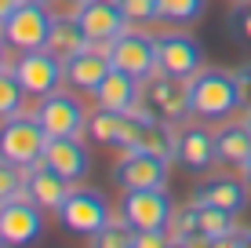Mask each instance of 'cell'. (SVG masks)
Returning a JSON list of instances; mask_svg holds the SVG:
<instances>
[{"label": "cell", "instance_id": "6da1fadb", "mask_svg": "<svg viewBox=\"0 0 251 248\" xmlns=\"http://www.w3.org/2000/svg\"><path fill=\"white\" fill-rule=\"evenodd\" d=\"M189 102L197 117H207V121L229 117L233 110H240L237 77L226 70H201L197 77H189Z\"/></svg>", "mask_w": 251, "mask_h": 248}, {"label": "cell", "instance_id": "7a4b0ae2", "mask_svg": "<svg viewBox=\"0 0 251 248\" xmlns=\"http://www.w3.org/2000/svg\"><path fill=\"white\" fill-rule=\"evenodd\" d=\"M44 150H48V132L40 124V117H7L0 124V157L11 161L19 168H37L44 161Z\"/></svg>", "mask_w": 251, "mask_h": 248}, {"label": "cell", "instance_id": "3957f363", "mask_svg": "<svg viewBox=\"0 0 251 248\" xmlns=\"http://www.w3.org/2000/svg\"><path fill=\"white\" fill-rule=\"evenodd\" d=\"M51 26H55V15H51L40 0H22V4L0 22V37H4L7 48L37 51V48L48 44Z\"/></svg>", "mask_w": 251, "mask_h": 248}, {"label": "cell", "instance_id": "277c9868", "mask_svg": "<svg viewBox=\"0 0 251 248\" xmlns=\"http://www.w3.org/2000/svg\"><path fill=\"white\" fill-rule=\"evenodd\" d=\"M58 223H62L66 234L95 237L106 223H113V216H109V204L99 190H73L66 204L58 208Z\"/></svg>", "mask_w": 251, "mask_h": 248}, {"label": "cell", "instance_id": "5b68a950", "mask_svg": "<svg viewBox=\"0 0 251 248\" xmlns=\"http://www.w3.org/2000/svg\"><path fill=\"white\" fill-rule=\"evenodd\" d=\"M40 234H44V208L33 204L25 193L0 204V241L4 245L25 248L40 241Z\"/></svg>", "mask_w": 251, "mask_h": 248}, {"label": "cell", "instance_id": "8992f818", "mask_svg": "<svg viewBox=\"0 0 251 248\" xmlns=\"http://www.w3.org/2000/svg\"><path fill=\"white\" fill-rule=\"evenodd\" d=\"M171 216H175V201L164 193V186L124 190V219L135 230H168Z\"/></svg>", "mask_w": 251, "mask_h": 248}, {"label": "cell", "instance_id": "52a82bcc", "mask_svg": "<svg viewBox=\"0 0 251 248\" xmlns=\"http://www.w3.org/2000/svg\"><path fill=\"white\" fill-rule=\"evenodd\" d=\"M15 73H19L25 95L44 99L51 91H58V84L66 77V62L55 58L48 48H37V51H22V58L15 62Z\"/></svg>", "mask_w": 251, "mask_h": 248}, {"label": "cell", "instance_id": "ba28073f", "mask_svg": "<svg viewBox=\"0 0 251 248\" xmlns=\"http://www.w3.org/2000/svg\"><path fill=\"white\" fill-rule=\"evenodd\" d=\"M109 62L117 66V70L138 77V81H146V77L157 73V40L146 37V33H131L124 29L117 40H109Z\"/></svg>", "mask_w": 251, "mask_h": 248}, {"label": "cell", "instance_id": "9c48e42d", "mask_svg": "<svg viewBox=\"0 0 251 248\" xmlns=\"http://www.w3.org/2000/svg\"><path fill=\"white\" fill-rule=\"evenodd\" d=\"M142 110L150 117H160V121H178V117H186L189 110H193V102H189V81L182 77H153L150 88L142 91Z\"/></svg>", "mask_w": 251, "mask_h": 248}, {"label": "cell", "instance_id": "30bf717a", "mask_svg": "<svg viewBox=\"0 0 251 248\" xmlns=\"http://www.w3.org/2000/svg\"><path fill=\"white\" fill-rule=\"evenodd\" d=\"M157 70L189 81L204 70V51L189 33H164L157 37Z\"/></svg>", "mask_w": 251, "mask_h": 248}, {"label": "cell", "instance_id": "8fae6325", "mask_svg": "<svg viewBox=\"0 0 251 248\" xmlns=\"http://www.w3.org/2000/svg\"><path fill=\"white\" fill-rule=\"evenodd\" d=\"M113 179L124 190H150V186L168 183V157L150 150H124V157L117 161Z\"/></svg>", "mask_w": 251, "mask_h": 248}, {"label": "cell", "instance_id": "7c38bea8", "mask_svg": "<svg viewBox=\"0 0 251 248\" xmlns=\"http://www.w3.org/2000/svg\"><path fill=\"white\" fill-rule=\"evenodd\" d=\"M76 22L91 37V44H109L127 29V15L120 0H80L76 4Z\"/></svg>", "mask_w": 251, "mask_h": 248}, {"label": "cell", "instance_id": "4fadbf2b", "mask_svg": "<svg viewBox=\"0 0 251 248\" xmlns=\"http://www.w3.org/2000/svg\"><path fill=\"white\" fill-rule=\"evenodd\" d=\"M37 117H40V124H44L48 139H55V135H80V132H88V113H84V106L73 95H62V91L44 95Z\"/></svg>", "mask_w": 251, "mask_h": 248}, {"label": "cell", "instance_id": "5bb4252c", "mask_svg": "<svg viewBox=\"0 0 251 248\" xmlns=\"http://www.w3.org/2000/svg\"><path fill=\"white\" fill-rule=\"evenodd\" d=\"M175 161L186 168V172H197V175L211 172V165L219 161L215 135L207 132V128H201V124L182 128V132H178V139H175Z\"/></svg>", "mask_w": 251, "mask_h": 248}, {"label": "cell", "instance_id": "9a60e30c", "mask_svg": "<svg viewBox=\"0 0 251 248\" xmlns=\"http://www.w3.org/2000/svg\"><path fill=\"white\" fill-rule=\"evenodd\" d=\"M44 165H51L58 175H66L69 183H80V179L88 175V168H91V153L80 142V135H55V139H48Z\"/></svg>", "mask_w": 251, "mask_h": 248}, {"label": "cell", "instance_id": "2e32d148", "mask_svg": "<svg viewBox=\"0 0 251 248\" xmlns=\"http://www.w3.org/2000/svg\"><path fill=\"white\" fill-rule=\"evenodd\" d=\"M69 193H73V183L66 175H58L51 165H44V161L37 168H29V175H25V197L33 204H40L44 212H58Z\"/></svg>", "mask_w": 251, "mask_h": 248}, {"label": "cell", "instance_id": "e0dca14e", "mask_svg": "<svg viewBox=\"0 0 251 248\" xmlns=\"http://www.w3.org/2000/svg\"><path fill=\"white\" fill-rule=\"evenodd\" d=\"M95 99H99L102 110H113V113H127V110H135L138 102H142V88H138V77L124 73V70H109L102 77V84L91 91Z\"/></svg>", "mask_w": 251, "mask_h": 248}, {"label": "cell", "instance_id": "ac0fdd59", "mask_svg": "<svg viewBox=\"0 0 251 248\" xmlns=\"http://www.w3.org/2000/svg\"><path fill=\"white\" fill-rule=\"evenodd\" d=\"M113 70V62H109V51H80L76 58H69L66 62V81L69 88H80V91H95L102 84V77Z\"/></svg>", "mask_w": 251, "mask_h": 248}, {"label": "cell", "instance_id": "d6986e66", "mask_svg": "<svg viewBox=\"0 0 251 248\" xmlns=\"http://www.w3.org/2000/svg\"><path fill=\"white\" fill-rule=\"evenodd\" d=\"M193 201L219 204V208H226V212H240L248 204V186L240 183V179H233V175H215V179H207V183L197 186Z\"/></svg>", "mask_w": 251, "mask_h": 248}, {"label": "cell", "instance_id": "ffe728a7", "mask_svg": "<svg viewBox=\"0 0 251 248\" xmlns=\"http://www.w3.org/2000/svg\"><path fill=\"white\" fill-rule=\"evenodd\" d=\"M55 58H62V62H69V58H76L80 51H88L91 48V37L84 33V26L76 22V15L73 19H55V26H51V33H48V44H44Z\"/></svg>", "mask_w": 251, "mask_h": 248}, {"label": "cell", "instance_id": "44dd1931", "mask_svg": "<svg viewBox=\"0 0 251 248\" xmlns=\"http://www.w3.org/2000/svg\"><path fill=\"white\" fill-rule=\"evenodd\" d=\"M215 150H219V161H222V165L244 168L248 161H251V124H248V121L222 124L219 132H215Z\"/></svg>", "mask_w": 251, "mask_h": 248}, {"label": "cell", "instance_id": "7402d4cb", "mask_svg": "<svg viewBox=\"0 0 251 248\" xmlns=\"http://www.w3.org/2000/svg\"><path fill=\"white\" fill-rule=\"evenodd\" d=\"M233 216H237V212H226V208H219V204H201L197 201V234H201L207 245L229 241Z\"/></svg>", "mask_w": 251, "mask_h": 248}, {"label": "cell", "instance_id": "603a6c76", "mask_svg": "<svg viewBox=\"0 0 251 248\" xmlns=\"http://www.w3.org/2000/svg\"><path fill=\"white\" fill-rule=\"evenodd\" d=\"M175 139L178 135L171 132V121H160V117H150L146 124V135H142V146L138 150H150V153H160V157H175Z\"/></svg>", "mask_w": 251, "mask_h": 248}, {"label": "cell", "instance_id": "cb8c5ba5", "mask_svg": "<svg viewBox=\"0 0 251 248\" xmlns=\"http://www.w3.org/2000/svg\"><path fill=\"white\" fill-rule=\"evenodd\" d=\"M120 124H124V113H113V110H102L88 117V135L91 142H102V146H117L120 139Z\"/></svg>", "mask_w": 251, "mask_h": 248}, {"label": "cell", "instance_id": "d4e9b609", "mask_svg": "<svg viewBox=\"0 0 251 248\" xmlns=\"http://www.w3.org/2000/svg\"><path fill=\"white\" fill-rule=\"evenodd\" d=\"M157 7H160V19H164V22H171V26H189V22H197V19L204 15L207 0H157Z\"/></svg>", "mask_w": 251, "mask_h": 248}, {"label": "cell", "instance_id": "484cf974", "mask_svg": "<svg viewBox=\"0 0 251 248\" xmlns=\"http://www.w3.org/2000/svg\"><path fill=\"white\" fill-rule=\"evenodd\" d=\"M22 99H25V88H22L19 73L0 70V121H7V117L19 113V110H22Z\"/></svg>", "mask_w": 251, "mask_h": 248}, {"label": "cell", "instance_id": "4316f807", "mask_svg": "<svg viewBox=\"0 0 251 248\" xmlns=\"http://www.w3.org/2000/svg\"><path fill=\"white\" fill-rule=\"evenodd\" d=\"M91 241L99 248H135V226L127 223V219L124 223H106Z\"/></svg>", "mask_w": 251, "mask_h": 248}, {"label": "cell", "instance_id": "83f0119b", "mask_svg": "<svg viewBox=\"0 0 251 248\" xmlns=\"http://www.w3.org/2000/svg\"><path fill=\"white\" fill-rule=\"evenodd\" d=\"M22 193H25V175H22V168L0 157V204L11 201V197H22Z\"/></svg>", "mask_w": 251, "mask_h": 248}, {"label": "cell", "instance_id": "f1b7e54d", "mask_svg": "<svg viewBox=\"0 0 251 248\" xmlns=\"http://www.w3.org/2000/svg\"><path fill=\"white\" fill-rule=\"evenodd\" d=\"M120 7H124V15H127L131 26H150V22L160 19L157 0H120Z\"/></svg>", "mask_w": 251, "mask_h": 248}, {"label": "cell", "instance_id": "f546056e", "mask_svg": "<svg viewBox=\"0 0 251 248\" xmlns=\"http://www.w3.org/2000/svg\"><path fill=\"white\" fill-rule=\"evenodd\" d=\"M229 29L240 44H251V0H240L229 15Z\"/></svg>", "mask_w": 251, "mask_h": 248}, {"label": "cell", "instance_id": "4dcf8cb0", "mask_svg": "<svg viewBox=\"0 0 251 248\" xmlns=\"http://www.w3.org/2000/svg\"><path fill=\"white\" fill-rule=\"evenodd\" d=\"M233 77H237V91H240V110L251 113V62L233 70Z\"/></svg>", "mask_w": 251, "mask_h": 248}, {"label": "cell", "instance_id": "1f68e13d", "mask_svg": "<svg viewBox=\"0 0 251 248\" xmlns=\"http://www.w3.org/2000/svg\"><path fill=\"white\" fill-rule=\"evenodd\" d=\"M171 237L164 230H135V248H164Z\"/></svg>", "mask_w": 251, "mask_h": 248}, {"label": "cell", "instance_id": "d6a6232c", "mask_svg": "<svg viewBox=\"0 0 251 248\" xmlns=\"http://www.w3.org/2000/svg\"><path fill=\"white\" fill-rule=\"evenodd\" d=\"M19 4H22V0H0V22H4L7 15H11L15 7H19Z\"/></svg>", "mask_w": 251, "mask_h": 248}, {"label": "cell", "instance_id": "836d02e7", "mask_svg": "<svg viewBox=\"0 0 251 248\" xmlns=\"http://www.w3.org/2000/svg\"><path fill=\"white\" fill-rule=\"evenodd\" d=\"M4 48L7 44H4V37H0V70H4Z\"/></svg>", "mask_w": 251, "mask_h": 248}, {"label": "cell", "instance_id": "e575fe53", "mask_svg": "<svg viewBox=\"0 0 251 248\" xmlns=\"http://www.w3.org/2000/svg\"><path fill=\"white\" fill-rule=\"evenodd\" d=\"M244 175H248V183H251V161H248V165H244Z\"/></svg>", "mask_w": 251, "mask_h": 248}, {"label": "cell", "instance_id": "d590c367", "mask_svg": "<svg viewBox=\"0 0 251 248\" xmlns=\"http://www.w3.org/2000/svg\"><path fill=\"white\" fill-rule=\"evenodd\" d=\"M248 124H251V113H248Z\"/></svg>", "mask_w": 251, "mask_h": 248}, {"label": "cell", "instance_id": "8d00e7d4", "mask_svg": "<svg viewBox=\"0 0 251 248\" xmlns=\"http://www.w3.org/2000/svg\"><path fill=\"white\" fill-rule=\"evenodd\" d=\"M73 4H80V0H73Z\"/></svg>", "mask_w": 251, "mask_h": 248}]
</instances>
